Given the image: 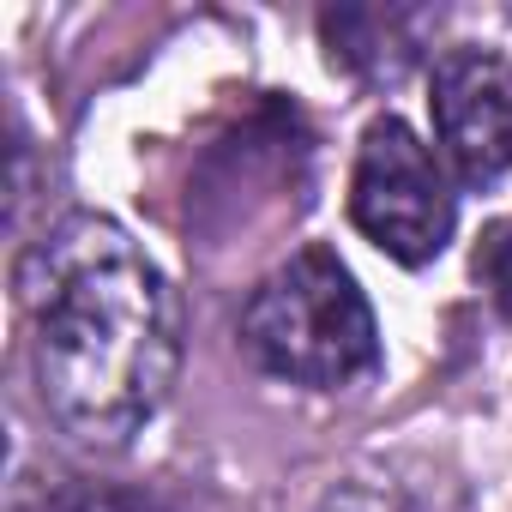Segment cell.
Listing matches in <instances>:
<instances>
[{"instance_id":"obj_1","label":"cell","mask_w":512,"mask_h":512,"mask_svg":"<svg viewBox=\"0 0 512 512\" xmlns=\"http://www.w3.org/2000/svg\"><path fill=\"white\" fill-rule=\"evenodd\" d=\"M31 380L61 434L127 446L175 392L181 308L151 253L97 211L61 217L19 260Z\"/></svg>"},{"instance_id":"obj_2","label":"cell","mask_w":512,"mask_h":512,"mask_svg":"<svg viewBox=\"0 0 512 512\" xmlns=\"http://www.w3.org/2000/svg\"><path fill=\"white\" fill-rule=\"evenodd\" d=\"M241 350L290 386L338 392L380 368V326L332 247H296L247 296Z\"/></svg>"},{"instance_id":"obj_3","label":"cell","mask_w":512,"mask_h":512,"mask_svg":"<svg viewBox=\"0 0 512 512\" xmlns=\"http://www.w3.org/2000/svg\"><path fill=\"white\" fill-rule=\"evenodd\" d=\"M350 217L398 266H428L434 253H446L458 199H452L446 163L416 139L410 121L398 115L368 121L356 145V175H350Z\"/></svg>"},{"instance_id":"obj_4","label":"cell","mask_w":512,"mask_h":512,"mask_svg":"<svg viewBox=\"0 0 512 512\" xmlns=\"http://www.w3.org/2000/svg\"><path fill=\"white\" fill-rule=\"evenodd\" d=\"M440 163L470 187L488 193L512 169V61L494 49H452L434 61L428 79Z\"/></svg>"},{"instance_id":"obj_5","label":"cell","mask_w":512,"mask_h":512,"mask_svg":"<svg viewBox=\"0 0 512 512\" xmlns=\"http://www.w3.org/2000/svg\"><path fill=\"white\" fill-rule=\"evenodd\" d=\"M320 31H326L332 67H344L356 79H374V85L380 79L392 85L422 55V19L398 13V7H344V13H326Z\"/></svg>"},{"instance_id":"obj_6","label":"cell","mask_w":512,"mask_h":512,"mask_svg":"<svg viewBox=\"0 0 512 512\" xmlns=\"http://www.w3.org/2000/svg\"><path fill=\"white\" fill-rule=\"evenodd\" d=\"M476 278H482V290L494 296V308L512 320V217H500V223L482 235V247H476Z\"/></svg>"},{"instance_id":"obj_7","label":"cell","mask_w":512,"mask_h":512,"mask_svg":"<svg viewBox=\"0 0 512 512\" xmlns=\"http://www.w3.org/2000/svg\"><path fill=\"white\" fill-rule=\"evenodd\" d=\"M31 512H163V506L121 494V488H61V494H43Z\"/></svg>"},{"instance_id":"obj_8","label":"cell","mask_w":512,"mask_h":512,"mask_svg":"<svg viewBox=\"0 0 512 512\" xmlns=\"http://www.w3.org/2000/svg\"><path fill=\"white\" fill-rule=\"evenodd\" d=\"M320 512H422V506L392 482H344L320 500Z\"/></svg>"}]
</instances>
